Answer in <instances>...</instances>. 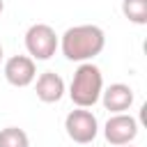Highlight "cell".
Instances as JSON below:
<instances>
[{"instance_id":"6da1fadb","label":"cell","mask_w":147,"mask_h":147,"mask_svg":"<svg viewBox=\"0 0 147 147\" xmlns=\"http://www.w3.org/2000/svg\"><path fill=\"white\" fill-rule=\"evenodd\" d=\"M103 46H106V32L92 23L74 25L64 30V34L60 37L62 55L71 62H92V57H96L103 51Z\"/></svg>"},{"instance_id":"7a4b0ae2","label":"cell","mask_w":147,"mask_h":147,"mask_svg":"<svg viewBox=\"0 0 147 147\" xmlns=\"http://www.w3.org/2000/svg\"><path fill=\"white\" fill-rule=\"evenodd\" d=\"M103 92V74L92 62H80V67L74 71L69 96L78 108H92Z\"/></svg>"},{"instance_id":"3957f363","label":"cell","mask_w":147,"mask_h":147,"mask_svg":"<svg viewBox=\"0 0 147 147\" xmlns=\"http://www.w3.org/2000/svg\"><path fill=\"white\" fill-rule=\"evenodd\" d=\"M60 48V37L48 23H34L25 32V51L32 60H51Z\"/></svg>"},{"instance_id":"277c9868","label":"cell","mask_w":147,"mask_h":147,"mask_svg":"<svg viewBox=\"0 0 147 147\" xmlns=\"http://www.w3.org/2000/svg\"><path fill=\"white\" fill-rule=\"evenodd\" d=\"M64 131L67 136L78 142V145H90L96 133H99V122H96V115L87 108H78L71 110L67 117H64Z\"/></svg>"},{"instance_id":"5b68a950","label":"cell","mask_w":147,"mask_h":147,"mask_svg":"<svg viewBox=\"0 0 147 147\" xmlns=\"http://www.w3.org/2000/svg\"><path fill=\"white\" fill-rule=\"evenodd\" d=\"M103 136L110 145H131L138 136V122L129 113H113L103 124Z\"/></svg>"},{"instance_id":"8992f818","label":"cell","mask_w":147,"mask_h":147,"mask_svg":"<svg viewBox=\"0 0 147 147\" xmlns=\"http://www.w3.org/2000/svg\"><path fill=\"white\" fill-rule=\"evenodd\" d=\"M5 80L14 87H28L37 78V67L30 55H11L2 67Z\"/></svg>"},{"instance_id":"52a82bcc","label":"cell","mask_w":147,"mask_h":147,"mask_svg":"<svg viewBox=\"0 0 147 147\" xmlns=\"http://www.w3.org/2000/svg\"><path fill=\"white\" fill-rule=\"evenodd\" d=\"M101 103L110 113H126L133 106V90L126 83H113L101 92Z\"/></svg>"},{"instance_id":"ba28073f","label":"cell","mask_w":147,"mask_h":147,"mask_svg":"<svg viewBox=\"0 0 147 147\" xmlns=\"http://www.w3.org/2000/svg\"><path fill=\"white\" fill-rule=\"evenodd\" d=\"M34 80H37L34 83V92H37V99L39 101H44V103H57L64 96V80H62L60 74L44 71Z\"/></svg>"},{"instance_id":"9c48e42d","label":"cell","mask_w":147,"mask_h":147,"mask_svg":"<svg viewBox=\"0 0 147 147\" xmlns=\"http://www.w3.org/2000/svg\"><path fill=\"white\" fill-rule=\"evenodd\" d=\"M122 14L136 25L147 23V0H122Z\"/></svg>"},{"instance_id":"30bf717a","label":"cell","mask_w":147,"mask_h":147,"mask_svg":"<svg viewBox=\"0 0 147 147\" xmlns=\"http://www.w3.org/2000/svg\"><path fill=\"white\" fill-rule=\"evenodd\" d=\"M0 147H30V138L18 126L0 129Z\"/></svg>"},{"instance_id":"8fae6325","label":"cell","mask_w":147,"mask_h":147,"mask_svg":"<svg viewBox=\"0 0 147 147\" xmlns=\"http://www.w3.org/2000/svg\"><path fill=\"white\" fill-rule=\"evenodd\" d=\"M2 9H5V2H2V0H0V14H2Z\"/></svg>"},{"instance_id":"7c38bea8","label":"cell","mask_w":147,"mask_h":147,"mask_svg":"<svg viewBox=\"0 0 147 147\" xmlns=\"http://www.w3.org/2000/svg\"><path fill=\"white\" fill-rule=\"evenodd\" d=\"M0 62H2V44H0Z\"/></svg>"},{"instance_id":"4fadbf2b","label":"cell","mask_w":147,"mask_h":147,"mask_svg":"<svg viewBox=\"0 0 147 147\" xmlns=\"http://www.w3.org/2000/svg\"><path fill=\"white\" fill-rule=\"evenodd\" d=\"M119 147H131V145H119Z\"/></svg>"}]
</instances>
